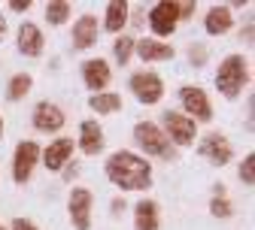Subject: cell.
Returning <instances> with one entry per match:
<instances>
[{
	"label": "cell",
	"mask_w": 255,
	"mask_h": 230,
	"mask_svg": "<svg viewBox=\"0 0 255 230\" xmlns=\"http://www.w3.org/2000/svg\"><path fill=\"white\" fill-rule=\"evenodd\" d=\"M231 24H234V15H231V6H225V3L210 6V12H207V18H204V30H207L210 37H222V34H228Z\"/></svg>",
	"instance_id": "cell-17"
},
{
	"label": "cell",
	"mask_w": 255,
	"mask_h": 230,
	"mask_svg": "<svg viewBox=\"0 0 255 230\" xmlns=\"http://www.w3.org/2000/svg\"><path fill=\"white\" fill-rule=\"evenodd\" d=\"M134 143L152 157H161V160H173L176 157V149L164 137V130L158 124H152V121H137L134 124Z\"/></svg>",
	"instance_id": "cell-3"
},
{
	"label": "cell",
	"mask_w": 255,
	"mask_h": 230,
	"mask_svg": "<svg viewBox=\"0 0 255 230\" xmlns=\"http://www.w3.org/2000/svg\"><path fill=\"white\" fill-rule=\"evenodd\" d=\"M179 103H182V115H188L191 121H213V106H210V97H207V91L204 88H198V85H185V88H179Z\"/></svg>",
	"instance_id": "cell-5"
},
{
	"label": "cell",
	"mask_w": 255,
	"mask_h": 230,
	"mask_svg": "<svg viewBox=\"0 0 255 230\" xmlns=\"http://www.w3.org/2000/svg\"><path fill=\"white\" fill-rule=\"evenodd\" d=\"M3 37H6V18L0 15V40H3Z\"/></svg>",
	"instance_id": "cell-32"
},
{
	"label": "cell",
	"mask_w": 255,
	"mask_h": 230,
	"mask_svg": "<svg viewBox=\"0 0 255 230\" xmlns=\"http://www.w3.org/2000/svg\"><path fill=\"white\" fill-rule=\"evenodd\" d=\"M198 152H201V157H207L210 163H216V167H225V163H231V157H234L231 143L222 137V134H207V137H201Z\"/></svg>",
	"instance_id": "cell-10"
},
{
	"label": "cell",
	"mask_w": 255,
	"mask_h": 230,
	"mask_svg": "<svg viewBox=\"0 0 255 230\" xmlns=\"http://www.w3.org/2000/svg\"><path fill=\"white\" fill-rule=\"evenodd\" d=\"M176 9H179V21H185V18H191V12H195V3H176Z\"/></svg>",
	"instance_id": "cell-29"
},
{
	"label": "cell",
	"mask_w": 255,
	"mask_h": 230,
	"mask_svg": "<svg viewBox=\"0 0 255 230\" xmlns=\"http://www.w3.org/2000/svg\"><path fill=\"white\" fill-rule=\"evenodd\" d=\"M134 52L140 55V61H143V64L170 61V58L176 55L170 43H161V40H155V37H149V40H137V43H134Z\"/></svg>",
	"instance_id": "cell-15"
},
{
	"label": "cell",
	"mask_w": 255,
	"mask_h": 230,
	"mask_svg": "<svg viewBox=\"0 0 255 230\" xmlns=\"http://www.w3.org/2000/svg\"><path fill=\"white\" fill-rule=\"evenodd\" d=\"M122 209H125V203H122V200H113V215H119Z\"/></svg>",
	"instance_id": "cell-31"
},
{
	"label": "cell",
	"mask_w": 255,
	"mask_h": 230,
	"mask_svg": "<svg viewBox=\"0 0 255 230\" xmlns=\"http://www.w3.org/2000/svg\"><path fill=\"white\" fill-rule=\"evenodd\" d=\"M91 203H94V197H91L88 188H73L70 191L67 212H70L73 230H91Z\"/></svg>",
	"instance_id": "cell-9"
},
{
	"label": "cell",
	"mask_w": 255,
	"mask_h": 230,
	"mask_svg": "<svg viewBox=\"0 0 255 230\" xmlns=\"http://www.w3.org/2000/svg\"><path fill=\"white\" fill-rule=\"evenodd\" d=\"M128 85H131L134 97H137V100H140L143 106H155V103L164 97V82H161V76H158V73H152V70L134 73Z\"/></svg>",
	"instance_id": "cell-6"
},
{
	"label": "cell",
	"mask_w": 255,
	"mask_h": 230,
	"mask_svg": "<svg viewBox=\"0 0 255 230\" xmlns=\"http://www.w3.org/2000/svg\"><path fill=\"white\" fill-rule=\"evenodd\" d=\"M88 106L98 112V115H113V112L122 109V97L116 91H101V94H91Z\"/></svg>",
	"instance_id": "cell-21"
},
{
	"label": "cell",
	"mask_w": 255,
	"mask_h": 230,
	"mask_svg": "<svg viewBox=\"0 0 255 230\" xmlns=\"http://www.w3.org/2000/svg\"><path fill=\"white\" fill-rule=\"evenodd\" d=\"M0 140H3V115H0Z\"/></svg>",
	"instance_id": "cell-34"
},
{
	"label": "cell",
	"mask_w": 255,
	"mask_h": 230,
	"mask_svg": "<svg viewBox=\"0 0 255 230\" xmlns=\"http://www.w3.org/2000/svg\"><path fill=\"white\" fill-rule=\"evenodd\" d=\"M9 9L12 12H27L30 9V0H9Z\"/></svg>",
	"instance_id": "cell-30"
},
{
	"label": "cell",
	"mask_w": 255,
	"mask_h": 230,
	"mask_svg": "<svg viewBox=\"0 0 255 230\" xmlns=\"http://www.w3.org/2000/svg\"><path fill=\"white\" fill-rule=\"evenodd\" d=\"M210 212L216 215V218H231V212H234V206H231V200H228V197H213V200H210Z\"/></svg>",
	"instance_id": "cell-26"
},
{
	"label": "cell",
	"mask_w": 255,
	"mask_h": 230,
	"mask_svg": "<svg viewBox=\"0 0 255 230\" xmlns=\"http://www.w3.org/2000/svg\"><path fill=\"white\" fill-rule=\"evenodd\" d=\"M104 127L94 121V118H88V121H82L79 124V149L85 152V154H101L104 152Z\"/></svg>",
	"instance_id": "cell-16"
},
{
	"label": "cell",
	"mask_w": 255,
	"mask_h": 230,
	"mask_svg": "<svg viewBox=\"0 0 255 230\" xmlns=\"http://www.w3.org/2000/svg\"><path fill=\"white\" fill-rule=\"evenodd\" d=\"M9 230H40V227H37L34 221H30V218H15Z\"/></svg>",
	"instance_id": "cell-28"
},
{
	"label": "cell",
	"mask_w": 255,
	"mask_h": 230,
	"mask_svg": "<svg viewBox=\"0 0 255 230\" xmlns=\"http://www.w3.org/2000/svg\"><path fill=\"white\" fill-rule=\"evenodd\" d=\"M134 43H137L134 37H125V34H122V37L113 43V58L122 64V67H125L128 61H131V55H134Z\"/></svg>",
	"instance_id": "cell-24"
},
{
	"label": "cell",
	"mask_w": 255,
	"mask_h": 230,
	"mask_svg": "<svg viewBox=\"0 0 255 230\" xmlns=\"http://www.w3.org/2000/svg\"><path fill=\"white\" fill-rule=\"evenodd\" d=\"M76 176V167H64V179H73Z\"/></svg>",
	"instance_id": "cell-33"
},
{
	"label": "cell",
	"mask_w": 255,
	"mask_h": 230,
	"mask_svg": "<svg viewBox=\"0 0 255 230\" xmlns=\"http://www.w3.org/2000/svg\"><path fill=\"white\" fill-rule=\"evenodd\" d=\"M40 163V146L34 140H24L15 146V154H12V179L18 185H24L30 176H34V167Z\"/></svg>",
	"instance_id": "cell-8"
},
{
	"label": "cell",
	"mask_w": 255,
	"mask_h": 230,
	"mask_svg": "<svg viewBox=\"0 0 255 230\" xmlns=\"http://www.w3.org/2000/svg\"><path fill=\"white\" fill-rule=\"evenodd\" d=\"M158 224H161V218H158V203L143 197L134 206V227L137 230H158Z\"/></svg>",
	"instance_id": "cell-20"
},
{
	"label": "cell",
	"mask_w": 255,
	"mask_h": 230,
	"mask_svg": "<svg viewBox=\"0 0 255 230\" xmlns=\"http://www.w3.org/2000/svg\"><path fill=\"white\" fill-rule=\"evenodd\" d=\"M249 85V61L243 55H225L219 61V70H216V88L222 97H240V91Z\"/></svg>",
	"instance_id": "cell-2"
},
{
	"label": "cell",
	"mask_w": 255,
	"mask_h": 230,
	"mask_svg": "<svg viewBox=\"0 0 255 230\" xmlns=\"http://www.w3.org/2000/svg\"><path fill=\"white\" fill-rule=\"evenodd\" d=\"M128 18H131V6H128L125 0H110L107 12H104V27L110 30V34H122Z\"/></svg>",
	"instance_id": "cell-19"
},
{
	"label": "cell",
	"mask_w": 255,
	"mask_h": 230,
	"mask_svg": "<svg viewBox=\"0 0 255 230\" xmlns=\"http://www.w3.org/2000/svg\"><path fill=\"white\" fill-rule=\"evenodd\" d=\"M98 18L94 15H79L73 21V49H91L94 43H98Z\"/></svg>",
	"instance_id": "cell-18"
},
{
	"label": "cell",
	"mask_w": 255,
	"mask_h": 230,
	"mask_svg": "<svg viewBox=\"0 0 255 230\" xmlns=\"http://www.w3.org/2000/svg\"><path fill=\"white\" fill-rule=\"evenodd\" d=\"M30 85H34V79H30L27 73H15L9 79V85H6V97H9V100H21V97H27Z\"/></svg>",
	"instance_id": "cell-22"
},
{
	"label": "cell",
	"mask_w": 255,
	"mask_h": 230,
	"mask_svg": "<svg viewBox=\"0 0 255 230\" xmlns=\"http://www.w3.org/2000/svg\"><path fill=\"white\" fill-rule=\"evenodd\" d=\"M161 130H164V137L170 140V146L176 149H185V146H191L195 143V137H198V124L191 121L188 115H182V112H173V109H167V112H161Z\"/></svg>",
	"instance_id": "cell-4"
},
{
	"label": "cell",
	"mask_w": 255,
	"mask_h": 230,
	"mask_svg": "<svg viewBox=\"0 0 255 230\" xmlns=\"http://www.w3.org/2000/svg\"><path fill=\"white\" fill-rule=\"evenodd\" d=\"M0 230H6V227H3V224H0Z\"/></svg>",
	"instance_id": "cell-35"
},
{
	"label": "cell",
	"mask_w": 255,
	"mask_h": 230,
	"mask_svg": "<svg viewBox=\"0 0 255 230\" xmlns=\"http://www.w3.org/2000/svg\"><path fill=\"white\" fill-rule=\"evenodd\" d=\"M67 18H70V3H67V0H52V3L46 6V21L49 24L61 27Z\"/></svg>",
	"instance_id": "cell-23"
},
{
	"label": "cell",
	"mask_w": 255,
	"mask_h": 230,
	"mask_svg": "<svg viewBox=\"0 0 255 230\" xmlns=\"http://www.w3.org/2000/svg\"><path fill=\"white\" fill-rule=\"evenodd\" d=\"M107 179L122 191H146L152 185V163L134 152H113L104 163Z\"/></svg>",
	"instance_id": "cell-1"
},
{
	"label": "cell",
	"mask_w": 255,
	"mask_h": 230,
	"mask_svg": "<svg viewBox=\"0 0 255 230\" xmlns=\"http://www.w3.org/2000/svg\"><path fill=\"white\" fill-rule=\"evenodd\" d=\"M237 176H240V182H243L246 188H252V185H255V154H246V157H243Z\"/></svg>",
	"instance_id": "cell-25"
},
{
	"label": "cell",
	"mask_w": 255,
	"mask_h": 230,
	"mask_svg": "<svg viewBox=\"0 0 255 230\" xmlns=\"http://www.w3.org/2000/svg\"><path fill=\"white\" fill-rule=\"evenodd\" d=\"M176 24H179V9H176V3H170V0H161V3H155L149 9V27H152L155 40L173 37Z\"/></svg>",
	"instance_id": "cell-7"
},
{
	"label": "cell",
	"mask_w": 255,
	"mask_h": 230,
	"mask_svg": "<svg viewBox=\"0 0 255 230\" xmlns=\"http://www.w3.org/2000/svg\"><path fill=\"white\" fill-rule=\"evenodd\" d=\"M188 61H191V67H204V61H207V46H204V43H191Z\"/></svg>",
	"instance_id": "cell-27"
},
{
	"label": "cell",
	"mask_w": 255,
	"mask_h": 230,
	"mask_svg": "<svg viewBox=\"0 0 255 230\" xmlns=\"http://www.w3.org/2000/svg\"><path fill=\"white\" fill-rule=\"evenodd\" d=\"M15 40H18V52H21L24 58H40V55H43V49H46L43 30H40L37 24H30V21H21V24H18Z\"/></svg>",
	"instance_id": "cell-14"
},
{
	"label": "cell",
	"mask_w": 255,
	"mask_h": 230,
	"mask_svg": "<svg viewBox=\"0 0 255 230\" xmlns=\"http://www.w3.org/2000/svg\"><path fill=\"white\" fill-rule=\"evenodd\" d=\"M73 140L70 137H61V140H52L43 152H40V157H43V167L46 170H52V173H61L64 167L70 163V157H73Z\"/></svg>",
	"instance_id": "cell-11"
},
{
	"label": "cell",
	"mask_w": 255,
	"mask_h": 230,
	"mask_svg": "<svg viewBox=\"0 0 255 230\" xmlns=\"http://www.w3.org/2000/svg\"><path fill=\"white\" fill-rule=\"evenodd\" d=\"M110 79H113V73H110V64H107L104 58H88V61L82 64V82H85L94 94L107 91Z\"/></svg>",
	"instance_id": "cell-13"
},
{
	"label": "cell",
	"mask_w": 255,
	"mask_h": 230,
	"mask_svg": "<svg viewBox=\"0 0 255 230\" xmlns=\"http://www.w3.org/2000/svg\"><path fill=\"white\" fill-rule=\"evenodd\" d=\"M64 121H67V115H64V109L58 103H37L34 106V127L40 130V134H58V130L64 127Z\"/></svg>",
	"instance_id": "cell-12"
}]
</instances>
